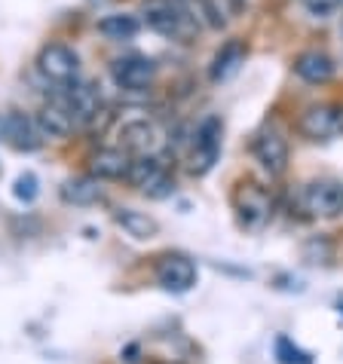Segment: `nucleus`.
<instances>
[{
    "label": "nucleus",
    "mask_w": 343,
    "mask_h": 364,
    "mask_svg": "<svg viewBox=\"0 0 343 364\" xmlns=\"http://www.w3.org/2000/svg\"><path fill=\"white\" fill-rule=\"evenodd\" d=\"M295 74L310 86H325L334 80L337 65H334V58L328 53H322V49H307V53H300L295 58Z\"/></svg>",
    "instance_id": "13"
},
{
    "label": "nucleus",
    "mask_w": 343,
    "mask_h": 364,
    "mask_svg": "<svg viewBox=\"0 0 343 364\" xmlns=\"http://www.w3.org/2000/svg\"><path fill=\"white\" fill-rule=\"evenodd\" d=\"M196 264L181 251H169L157 260V282L163 291H172V294H187L190 288L196 285Z\"/></svg>",
    "instance_id": "9"
},
{
    "label": "nucleus",
    "mask_w": 343,
    "mask_h": 364,
    "mask_svg": "<svg viewBox=\"0 0 343 364\" xmlns=\"http://www.w3.org/2000/svg\"><path fill=\"white\" fill-rule=\"evenodd\" d=\"M37 126H40V132H43V138H68L77 129L74 117H70V110L62 98H53L49 105L40 107Z\"/></svg>",
    "instance_id": "16"
},
{
    "label": "nucleus",
    "mask_w": 343,
    "mask_h": 364,
    "mask_svg": "<svg viewBox=\"0 0 343 364\" xmlns=\"http://www.w3.org/2000/svg\"><path fill=\"white\" fill-rule=\"evenodd\" d=\"M343 6V0H304V9L312 18H328Z\"/></svg>",
    "instance_id": "23"
},
{
    "label": "nucleus",
    "mask_w": 343,
    "mask_h": 364,
    "mask_svg": "<svg viewBox=\"0 0 343 364\" xmlns=\"http://www.w3.org/2000/svg\"><path fill=\"white\" fill-rule=\"evenodd\" d=\"M62 199L68 202V205H95V202L105 199L102 178H95V175H80V178L65 181Z\"/></svg>",
    "instance_id": "17"
},
{
    "label": "nucleus",
    "mask_w": 343,
    "mask_h": 364,
    "mask_svg": "<svg viewBox=\"0 0 343 364\" xmlns=\"http://www.w3.org/2000/svg\"><path fill=\"white\" fill-rule=\"evenodd\" d=\"M37 70L49 83L68 86V83H74L80 74V55L68 43H46L37 55Z\"/></svg>",
    "instance_id": "5"
},
{
    "label": "nucleus",
    "mask_w": 343,
    "mask_h": 364,
    "mask_svg": "<svg viewBox=\"0 0 343 364\" xmlns=\"http://www.w3.org/2000/svg\"><path fill=\"white\" fill-rule=\"evenodd\" d=\"M4 129H6V114H0V141H4Z\"/></svg>",
    "instance_id": "24"
},
{
    "label": "nucleus",
    "mask_w": 343,
    "mask_h": 364,
    "mask_svg": "<svg viewBox=\"0 0 343 364\" xmlns=\"http://www.w3.org/2000/svg\"><path fill=\"white\" fill-rule=\"evenodd\" d=\"M141 16H144V25L150 31L163 34L169 40H187L194 34V28L199 25L194 13L181 0H150L141 9Z\"/></svg>",
    "instance_id": "1"
},
{
    "label": "nucleus",
    "mask_w": 343,
    "mask_h": 364,
    "mask_svg": "<svg viewBox=\"0 0 343 364\" xmlns=\"http://www.w3.org/2000/svg\"><path fill=\"white\" fill-rule=\"evenodd\" d=\"M300 202L312 218H340L343 215V184L334 178H319L300 190Z\"/></svg>",
    "instance_id": "4"
},
{
    "label": "nucleus",
    "mask_w": 343,
    "mask_h": 364,
    "mask_svg": "<svg viewBox=\"0 0 343 364\" xmlns=\"http://www.w3.org/2000/svg\"><path fill=\"white\" fill-rule=\"evenodd\" d=\"M246 65V43L242 40H227L224 46L215 53V58H211L209 65V80L211 83H227L230 77L239 74V68Z\"/></svg>",
    "instance_id": "15"
},
{
    "label": "nucleus",
    "mask_w": 343,
    "mask_h": 364,
    "mask_svg": "<svg viewBox=\"0 0 343 364\" xmlns=\"http://www.w3.org/2000/svg\"><path fill=\"white\" fill-rule=\"evenodd\" d=\"M221 119L218 117H206L203 123H199L196 135H194V150H190V171L194 175H209L211 168H215L218 156H221Z\"/></svg>",
    "instance_id": "6"
},
{
    "label": "nucleus",
    "mask_w": 343,
    "mask_h": 364,
    "mask_svg": "<svg viewBox=\"0 0 343 364\" xmlns=\"http://www.w3.org/2000/svg\"><path fill=\"white\" fill-rule=\"evenodd\" d=\"M120 138H123V147L129 150V154H138V156L157 154V144H159V132L147 123V119H138V123L123 126Z\"/></svg>",
    "instance_id": "18"
},
{
    "label": "nucleus",
    "mask_w": 343,
    "mask_h": 364,
    "mask_svg": "<svg viewBox=\"0 0 343 364\" xmlns=\"http://www.w3.org/2000/svg\"><path fill=\"white\" fill-rule=\"evenodd\" d=\"M233 211L242 230L260 232L273 218V196L258 181H239L233 190Z\"/></svg>",
    "instance_id": "2"
},
{
    "label": "nucleus",
    "mask_w": 343,
    "mask_h": 364,
    "mask_svg": "<svg viewBox=\"0 0 343 364\" xmlns=\"http://www.w3.org/2000/svg\"><path fill=\"white\" fill-rule=\"evenodd\" d=\"M132 168V154L126 147H102L89 156V175L102 181H120Z\"/></svg>",
    "instance_id": "14"
},
{
    "label": "nucleus",
    "mask_w": 343,
    "mask_h": 364,
    "mask_svg": "<svg viewBox=\"0 0 343 364\" xmlns=\"http://www.w3.org/2000/svg\"><path fill=\"white\" fill-rule=\"evenodd\" d=\"M157 77V65L154 58L147 55H123L117 58L114 65H110V80L117 83V89H123V92H141V89H147L154 83Z\"/></svg>",
    "instance_id": "10"
},
{
    "label": "nucleus",
    "mask_w": 343,
    "mask_h": 364,
    "mask_svg": "<svg viewBox=\"0 0 343 364\" xmlns=\"http://www.w3.org/2000/svg\"><path fill=\"white\" fill-rule=\"evenodd\" d=\"M114 220L120 227H123L126 236H132L138 242H150L159 232V224L150 215H144V211H135V208H120Z\"/></svg>",
    "instance_id": "19"
},
{
    "label": "nucleus",
    "mask_w": 343,
    "mask_h": 364,
    "mask_svg": "<svg viewBox=\"0 0 343 364\" xmlns=\"http://www.w3.org/2000/svg\"><path fill=\"white\" fill-rule=\"evenodd\" d=\"M138 31H141V18L129 16V13H110L98 22V34L114 40V43H120V40H132Z\"/></svg>",
    "instance_id": "20"
},
{
    "label": "nucleus",
    "mask_w": 343,
    "mask_h": 364,
    "mask_svg": "<svg viewBox=\"0 0 343 364\" xmlns=\"http://www.w3.org/2000/svg\"><path fill=\"white\" fill-rule=\"evenodd\" d=\"M297 132L310 141H328L343 135V105H312L297 119Z\"/></svg>",
    "instance_id": "7"
},
{
    "label": "nucleus",
    "mask_w": 343,
    "mask_h": 364,
    "mask_svg": "<svg viewBox=\"0 0 343 364\" xmlns=\"http://www.w3.org/2000/svg\"><path fill=\"white\" fill-rule=\"evenodd\" d=\"M126 178H129V184L138 187L141 193L150 199H166V196H172V190H175V178L169 175V168L159 163L157 154L132 159V168H129Z\"/></svg>",
    "instance_id": "3"
},
{
    "label": "nucleus",
    "mask_w": 343,
    "mask_h": 364,
    "mask_svg": "<svg viewBox=\"0 0 343 364\" xmlns=\"http://www.w3.org/2000/svg\"><path fill=\"white\" fill-rule=\"evenodd\" d=\"M251 156L270 178H282L288 171V141L276 129H260L251 138Z\"/></svg>",
    "instance_id": "8"
},
{
    "label": "nucleus",
    "mask_w": 343,
    "mask_h": 364,
    "mask_svg": "<svg viewBox=\"0 0 343 364\" xmlns=\"http://www.w3.org/2000/svg\"><path fill=\"white\" fill-rule=\"evenodd\" d=\"M4 141L19 154H34L43 147V132L37 126V117H28L22 110H9L6 114V129H4Z\"/></svg>",
    "instance_id": "11"
},
{
    "label": "nucleus",
    "mask_w": 343,
    "mask_h": 364,
    "mask_svg": "<svg viewBox=\"0 0 343 364\" xmlns=\"http://www.w3.org/2000/svg\"><path fill=\"white\" fill-rule=\"evenodd\" d=\"M276 358L279 364H310V355L304 349H297L288 337H276Z\"/></svg>",
    "instance_id": "22"
},
{
    "label": "nucleus",
    "mask_w": 343,
    "mask_h": 364,
    "mask_svg": "<svg viewBox=\"0 0 343 364\" xmlns=\"http://www.w3.org/2000/svg\"><path fill=\"white\" fill-rule=\"evenodd\" d=\"M68 105L70 110V117H74V123L77 126H89L93 119L102 114V92L93 86V83H68L65 86V92L58 95Z\"/></svg>",
    "instance_id": "12"
},
{
    "label": "nucleus",
    "mask_w": 343,
    "mask_h": 364,
    "mask_svg": "<svg viewBox=\"0 0 343 364\" xmlns=\"http://www.w3.org/2000/svg\"><path fill=\"white\" fill-rule=\"evenodd\" d=\"M37 193H40V181H37L34 171H25V175H19V178H16V184H13V196H16L19 202L31 205V202L37 199Z\"/></svg>",
    "instance_id": "21"
}]
</instances>
